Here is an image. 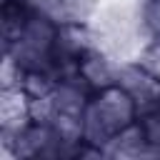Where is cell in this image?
Masks as SVG:
<instances>
[{
  "mask_svg": "<svg viewBox=\"0 0 160 160\" xmlns=\"http://www.w3.org/2000/svg\"><path fill=\"white\" fill-rule=\"evenodd\" d=\"M32 10L48 15L58 25L65 22H88L95 12L92 0H35Z\"/></svg>",
  "mask_w": 160,
  "mask_h": 160,
  "instance_id": "5",
  "label": "cell"
},
{
  "mask_svg": "<svg viewBox=\"0 0 160 160\" xmlns=\"http://www.w3.org/2000/svg\"><path fill=\"white\" fill-rule=\"evenodd\" d=\"M8 2H15V5H20V8H32V5H35V0H8Z\"/></svg>",
  "mask_w": 160,
  "mask_h": 160,
  "instance_id": "8",
  "label": "cell"
},
{
  "mask_svg": "<svg viewBox=\"0 0 160 160\" xmlns=\"http://www.w3.org/2000/svg\"><path fill=\"white\" fill-rule=\"evenodd\" d=\"M140 25L148 32V38L160 35V0H145L140 10Z\"/></svg>",
  "mask_w": 160,
  "mask_h": 160,
  "instance_id": "7",
  "label": "cell"
},
{
  "mask_svg": "<svg viewBox=\"0 0 160 160\" xmlns=\"http://www.w3.org/2000/svg\"><path fill=\"white\" fill-rule=\"evenodd\" d=\"M115 85H120L138 105L140 112L160 105V78H155L138 60H120Z\"/></svg>",
  "mask_w": 160,
  "mask_h": 160,
  "instance_id": "2",
  "label": "cell"
},
{
  "mask_svg": "<svg viewBox=\"0 0 160 160\" xmlns=\"http://www.w3.org/2000/svg\"><path fill=\"white\" fill-rule=\"evenodd\" d=\"M22 78H25V68L10 52H5L2 55V68H0V85L2 88H20Z\"/></svg>",
  "mask_w": 160,
  "mask_h": 160,
  "instance_id": "6",
  "label": "cell"
},
{
  "mask_svg": "<svg viewBox=\"0 0 160 160\" xmlns=\"http://www.w3.org/2000/svg\"><path fill=\"white\" fill-rule=\"evenodd\" d=\"M30 95L22 88H2L0 92V132L18 135L30 125Z\"/></svg>",
  "mask_w": 160,
  "mask_h": 160,
  "instance_id": "3",
  "label": "cell"
},
{
  "mask_svg": "<svg viewBox=\"0 0 160 160\" xmlns=\"http://www.w3.org/2000/svg\"><path fill=\"white\" fill-rule=\"evenodd\" d=\"M118 65H120V60H115L110 52L95 48V50H90V52L80 60V68H78V70H80V75L88 80V85L98 92V90H102V88L115 85Z\"/></svg>",
  "mask_w": 160,
  "mask_h": 160,
  "instance_id": "4",
  "label": "cell"
},
{
  "mask_svg": "<svg viewBox=\"0 0 160 160\" xmlns=\"http://www.w3.org/2000/svg\"><path fill=\"white\" fill-rule=\"evenodd\" d=\"M138 118H140V110H138L135 100L120 85L102 88V90L92 92V98L82 112L85 142L102 150L112 135H118L120 130L132 125Z\"/></svg>",
  "mask_w": 160,
  "mask_h": 160,
  "instance_id": "1",
  "label": "cell"
}]
</instances>
